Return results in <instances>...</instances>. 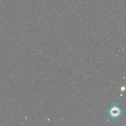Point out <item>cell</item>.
<instances>
[{"instance_id":"1","label":"cell","mask_w":126,"mask_h":126,"mask_svg":"<svg viewBox=\"0 0 126 126\" xmlns=\"http://www.w3.org/2000/svg\"><path fill=\"white\" fill-rule=\"evenodd\" d=\"M109 113L112 117L116 118L120 115L121 113V110L118 107L116 106H113L111 108Z\"/></svg>"}]
</instances>
